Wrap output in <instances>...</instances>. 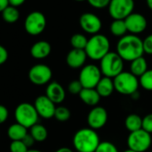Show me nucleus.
<instances>
[{"mask_svg": "<svg viewBox=\"0 0 152 152\" xmlns=\"http://www.w3.org/2000/svg\"><path fill=\"white\" fill-rule=\"evenodd\" d=\"M116 53L124 61L132 62L144 54L143 40L137 35L129 34L122 37L116 45Z\"/></svg>", "mask_w": 152, "mask_h": 152, "instance_id": "nucleus-1", "label": "nucleus"}, {"mask_svg": "<svg viewBox=\"0 0 152 152\" xmlns=\"http://www.w3.org/2000/svg\"><path fill=\"white\" fill-rule=\"evenodd\" d=\"M100 140L97 132L91 128H83L75 132L72 144L78 152H95Z\"/></svg>", "mask_w": 152, "mask_h": 152, "instance_id": "nucleus-2", "label": "nucleus"}, {"mask_svg": "<svg viewBox=\"0 0 152 152\" xmlns=\"http://www.w3.org/2000/svg\"><path fill=\"white\" fill-rule=\"evenodd\" d=\"M87 56L94 61H100L110 52V41L103 34H95L89 39L85 48Z\"/></svg>", "mask_w": 152, "mask_h": 152, "instance_id": "nucleus-3", "label": "nucleus"}, {"mask_svg": "<svg viewBox=\"0 0 152 152\" xmlns=\"http://www.w3.org/2000/svg\"><path fill=\"white\" fill-rule=\"evenodd\" d=\"M113 80L115 90L122 95L132 96L138 91L139 79L131 72H123Z\"/></svg>", "mask_w": 152, "mask_h": 152, "instance_id": "nucleus-4", "label": "nucleus"}, {"mask_svg": "<svg viewBox=\"0 0 152 152\" xmlns=\"http://www.w3.org/2000/svg\"><path fill=\"white\" fill-rule=\"evenodd\" d=\"M99 68L105 77L114 79L124 72V60L116 52H109L100 60Z\"/></svg>", "mask_w": 152, "mask_h": 152, "instance_id": "nucleus-5", "label": "nucleus"}, {"mask_svg": "<svg viewBox=\"0 0 152 152\" xmlns=\"http://www.w3.org/2000/svg\"><path fill=\"white\" fill-rule=\"evenodd\" d=\"M16 123L22 124L25 128H31L38 123L39 115L34 105L24 102L18 105L15 111Z\"/></svg>", "mask_w": 152, "mask_h": 152, "instance_id": "nucleus-6", "label": "nucleus"}, {"mask_svg": "<svg viewBox=\"0 0 152 152\" xmlns=\"http://www.w3.org/2000/svg\"><path fill=\"white\" fill-rule=\"evenodd\" d=\"M152 143L150 133L147 132L143 129L136 132H130L127 138V146L129 149L135 152H145L147 151Z\"/></svg>", "mask_w": 152, "mask_h": 152, "instance_id": "nucleus-7", "label": "nucleus"}, {"mask_svg": "<svg viewBox=\"0 0 152 152\" xmlns=\"http://www.w3.org/2000/svg\"><path fill=\"white\" fill-rule=\"evenodd\" d=\"M100 68L95 64H90L84 65L79 74V82L83 89H95L100 81L101 77Z\"/></svg>", "mask_w": 152, "mask_h": 152, "instance_id": "nucleus-8", "label": "nucleus"}, {"mask_svg": "<svg viewBox=\"0 0 152 152\" xmlns=\"http://www.w3.org/2000/svg\"><path fill=\"white\" fill-rule=\"evenodd\" d=\"M134 0H111L108 13L114 20H125L133 13Z\"/></svg>", "mask_w": 152, "mask_h": 152, "instance_id": "nucleus-9", "label": "nucleus"}, {"mask_svg": "<svg viewBox=\"0 0 152 152\" xmlns=\"http://www.w3.org/2000/svg\"><path fill=\"white\" fill-rule=\"evenodd\" d=\"M47 26L45 15L39 11H33L29 14L24 21V29L31 36H37L42 33Z\"/></svg>", "mask_w": 152, "mask_h": 152, "instance_id": "nucleus-10", "label": "nucleus"}, {"mask_svg": "<svg viewBox=\"0 0 152 152\" xmlns=\"http://www.w3.org/2000/svg\"><path fill=\"white\" fill-rule=\"evenodd\" d=\"M29 80L35 85H45L48 83L52 78V70L44 64L33 65L28 73Z\"/></svg>", "mask_w": 152, "mask_h": 152, "instance_id": "nucleus-11", "label": "nucleus"}, {"mask_svg": "<svg viewBox=\"0 0 152 152\" xmlns=\"http://www.w3.org/2000/svg\"><path fill=\"white\" fill-rule=\"evenodd\" d=\"M79 23L81 28L87 33L95 35L102 28V22L99 17L92 13H84L80 16Z\"/></svg>", "mask_w": 152, "mask_h": 152, "instance_id": "nucleus-12", "label": "nucleus"}, {"mask_svg": "<svg viewBox=\"0 0 152 152\" xmlns=\"http://www.w3.org/2000/svg\"><path fill=\"white\" fill-rule=\"evenodd\" d=\"M34 107L39 116L44 119H50L54 117L56 112V104L53 103L46 95L39 96L34 101Z\"/></svg>", "mask_w": 152, "mask_h": 152, "instance_id": "nucleus-13", "label": "nucleus"}, {"mask_svg": "<svg viewBox=\"0 0 152 152\" xmlns=\"http://www.w3.org/2000/svg\"><path fill=\"white\" fill-rule=\"evenodd\" d=\"M107 118V112L103 107H94L87 116V122L90 128L96 131L105 126Z\"/></svg>", "mask_w": 152, "mask_h": 152, "instance_id": "nucleus-14", "label": "nucleus"}, {"mask_svg": "<svg viewBox=\"0 0 152 152\" xmlns=\"http://www.w3.org/2000/svg\"><path fill=\"white\" fill-rule=\"evenodd\" d=\"M124 22L127 27V31L133 35L143 32L148 25L145 16L139 13H132L124 20Z\"/></svg>", "mask_w": 152, "mask_h": 152, "instance_id": "nucleus-15", "label": "nucleus"}, {"mask_svg": "<svg viewBox=\"0 0 152 152\" xmlns=\"http://www.w3.org/2000/svg\"><path fill=\"white\" fill-rule=\"evenodd\" d=\"M87 57L88 56L85 50L72 48L66 56V64L70 68L72 69L83 68L84 66Z\"/></svg>", "mask_w": 152, "mask_h": 152, "instance_id": "nucleus-16", "label": "nucleus"}, {"mask_svg": "<svg viewBox=\"0 0 152 152\" xmlns=\"http://www.w3.org/2000/svg\"><path fill=\"white\" fill-rule=\"evenodd\" d=\"M46 96L55 104H61L65 99V91L64 87L56 83H50L46 89Z\"/></svg>", "mask_w": 152, "mask_h": 152, "instance_id": "nucleus-17", "label": "nucleus"}, {"mask_svg": "<svg viewBox=\"0 0 152 152\" xmlns=\"http://www.w3.org/2000/svg\"><path fill=\"white\" fill-rule=\"evenodd\" d=\"M51 45L45 40H40L32 45L31 48V55L35 59H44L51 53Z\"/></svg>", "mask_w": 152, "mask_h": 152, "instance_id": "nucleus-18", "label": "nucleus"}, {"mask_svg": "<svg viewBox=\"0 0 152 152\" xmlns=\"http://www.w3.org/2000/svg\"><path fill=\"white\" fill-rule=\"evenodd\" d=\"M95 89L101 98H107L111 96V94L115 91L114 80L104 76L100 79Z\"/></svg>", "mask_w": 152, "mask_h": 152, "instance_id": "nucleus-19", "label": "nucleus"}, {"mask_svg": "<svg viewBox=\"0 0 152 152\" xmlns=\"http://www.w3.org/2000/svg\"><path fill=\"white\" fill-rule=\"evenodd\" d=\"M79 96L82 101L90 107H96L101 98L96 89H83Z\"/></svg>", "mask_w": 152, "mask_h": 152, "instance_id": "nucleus-20", "label": "nucleus"}, {"mask_svg": "<svg viewBox=\"0 0 152 152\" xmlns=\"http://www.w3.org/2000/svg\"><path fill=\"white\" fill-rule=\"evenodd\" d=\"M28 134L27 128L22 124L16 123L9 126L7 130V135L12 141L15 140H23V138Z\"/></svg>", "mask_w": 152, "mask_h": 152, "instance_id": "nucleus-21", "label": "nucleus"}, {"mask_svg": "<svg viewBox=\"0 0 152 152\" xmlns=\"http://www.w3.org/2000/svg\"><path fill=\"white\" fill-rule=\"evenodd\" d=\"M130 71L137 78H140L141 75H143L148 71V63L146 59L143 56H140L132 61L130 65Z\"/></svg>", "mask_w": 152, "mask_h": 152, "instance_id": "nucleus-22", "label": "nucleus"}, {"mask_svg": "<svg viewBox=\"0 0 152 152\" xmlns=\"http://www.w3.org/2000/svg\"><path fill=\"white\" fill-rule=\"evenodd\" d=\"M124 125L130 132H136L142 129V118L137 114H131L125 118Z\"/></svg>", "mask_w": 152, "mask_h": 152, "instance_id": "nucleus-23", "label": "nucleus"}, {"mask_svg": "<svg viewBox=\"0 0 152 152\" xmlns=\"http://www.w3.org/2000/svg\"><path fill=\"white\" fill-rule=\"evenodd\" d=\"M30 134L33 137L35 141L38 142H42L47 140L48 138V130L47 128L39 124H36L31 128Z\"/></svg>", "mask_w": 152, "mask_h": 152, "instance_id": "nucleus-24", "label": "nucleus"}, {"mask_svg": "<svg viewBox=\"0 0 152 152\" xmlns=\"http://www.w3.org/2000/svg\"><path fill=\"white\" fill-rule=\"evenodd\" d=\"M110 31L115 37H124L126 35L127 27L124 20H114L110 25Z\"/></svg>", "mask_w": 152, "mask_h": 152, "instance_id": "nucleus-25", "label": "nucleus"}, {"mask_svg": "<svg viewBox=\"0 0 152 152\" xmlns=\"http://www.w3.org/2000/svg\"><path fill=\"white\" fill-rule=\"evenodd\" d=\"M2 18L5 22L8 23H15L20 18V12L17 7L9 6L2 13Z\"/></svg>", "mask_w": 152, "mask_h": 152, "instance_id": "nucleus-26", "label": "nucleus"}, {"mask_svg": "<svg viewBox=\"0 0 152 152\" xmlns=\"http://www.w3.org/2000/svg\"><path fill=\"white\" fill-rule=\"evenodd\" d=\"M88 39L85 35L81 33L73 34L70 39V44L74 49H83L85 50V48L88 43Z\"/></svg>", "mask_w": 152, "mask_h": 152, "instance_id": "nucleus-27", "label": "nucleus"}, {"mask_svg": "<svg viewBox=\"0 0 152 152\" xmlns=\"http://www.w3.org/2000/svg\"><path fill=\"white\" fill-rule=\"evenodd\" d=\"M140 86L144 90L152 91V69L148 70L139 79Z\"/></svg>", "mask_w": 152, "mask_h": 152, "instance_id": "nucleus-28", "label": "nucleus"}, {"mask_svg": "<svg viewBox=\"0 0 152 152\" xmlns=\"http://www.w3.org/2000/svg\"><path fill=\"white\" fill-rule=\"evenodd\" d=\"M71 116V112L70 110L66 107H57L56 108V112H55V115L54 117L60 122H65L67 121Z\"/></svg>", "mask_w": 152, "mask_h": 152, "instance_id": "nucleus-29", "label": "nucleus"}, {"mask_svg": "<svg viewBox=\"0 0 152 152\" xmlns=\"http://www.w3.org/2000/svg\"><path fill=\"white\" fill-rule=\"evenodd\" d=\"M95 152H119L116 146L110 141H100Z\"/></svg>", "mask_w": 152, "mask_h": 152, "instance_id": "nucleus-30", "label": "nucleus"}, {"mask_svg": "<svg viewBox=\"0 0 152 152\" xmlns=\"http://www.w3.org/2000/svg\"><path fill=\"white\" fill-rule=\"evenodd\" d=\"M9 148L11 152H27L29 150V148L23 143V140L12 141Z\"/></svg>", "mask_w": 152, "mask_h": 152, "instance_id": "nucleus-31", "label": "nucleus"}, {"mask_svg": "<svg viewBox=\"0 0 152 152\" xmlns=\"http://www.w3.org/2000/svg\"><path fill=\"white\" fill-rule=\"evenodd\" d=\"M83 90V87L79 82V80L72 81L68 85V91L72 95H79Z\"/></svg>", "mask_w": 152, "mask_h": 152, "instance_id": "nucleus-32", "label": "nucleus"}, {"mask_svg": "<svg viewBox=\"0 0 152 152\" xmlns=\"http://www.w3.org/2000/svg\"><path fill=\"white\" fill-rule=\"evenodd\" d=\"M142 129L148 133H152V113L146 115L142 118Z\"/></svg>", "mask_w": 152, "mask_h": 152, "instance_id": "nucleus-33", "label": "nucleus"}, {"mask_svg": "<svg viewBox=\"0 0 152 152\" xmlns=\"http://www.w3.org/2000/svg\"><path fill=\"white\" fill-rule=\"evenodd\" d=\"M91 7L96 9H103L109 6L111 0H87Z\"/></svg>", "mask_w": 152, "mask_h": 152, "instance_id": "nucleus-34", "label": "nucleus"}, {"mask_svg": "<svg viewBox=\"0 0 152 152\" xmlns=\"http://www.w3.org/2000/svg\"><path fill=\"white\" fill-rule=\"evenodd\" d=\"M143 49H144V53L148 55H152V34L147 36L144 39Z\"/></svg>", "mask_w": 152, "mask_h": 152, "instance_id": "nucleus-35", "label": "nucleus"}, {"mask_svg": "<svg viewBox=\"0 0 152 152\" xmlns=\"http://www.w3.org/2000/svg\"><path fill=\"white\" fill-rule=\"evenodd\" d=\"M8 115H9V112L7 107L0 105V124H2L7 120Z\"/></svg>", "mask_w": 152, "mask_h": 152, "instance_id": "nucleus-36", "label": "nucleus"}, {"mask_svg": "<svg viewBox=\"0 0 152 152\" xmlns=\"http://www.w3.org/2000/svg\"><path fill=\"white\" fill-rule=\"evenodd\" d=\"M8 59V52L5 47L0 45V65H2Z\"/></svg>", "mask_w": 152, "mask_h": 152, "instance_id": "nucleus-37", "label": "nucleus"}, {"mask_svg": "<svg viewBox=\"0 0 152 152\" xmlns=\"http://www.w3.org/2000/svg\"><path fill=\"white\" fill-rule=\"evenodd\" d=\"M23 143H24L28 148H30V147H31V146L34 144L35 140L33 139V137H32L30 133H28V134L23 138Z\"/></svg>", "mask_w": 152, "mask_h": 152, "instance_id": "nucleus-38", "label": "nucleus"}, {"mask_svg": "<svg viewBox=\"0 0 152 152\" xmlns=\"http://www.w3.org/2000/svg\"><path fill=\"white\" fill-rule=\"evenodd\" d=\"M9 1V6L15 7H19L22 5H23V3L26 1V0H8Z\"/></svg>", "mask_w": 152, "mask_h": 152, "instance_id": "nucleus-39", "label": "nucleus"}, {"mask_svg": "<svg viewBox=\"0 0 152 152\" xmlns=\"http://www.w3.org/2000/svg\"><path fill=\"white\" fill-rule=\"evenodd\" d=\"M7 7H9L8 0H0V13H2Z\"/></svg>", "mask_w": 152, "mask_h": 152, "instance_id": "nucleus-40", "label": "nucleus"}, {"mask_svg": "<svg viewBox=\"0 0 152 152\" xmlns=\"http://www.w3.org/2000/svg\"><path fill=\"white\" fill-rule=\"evenodd\" d=\"M56 152H73L70 148H67V147H63V148H60L56 150Z\"/></svg>", "mask_w": 152, "mask_h": 152, "instance_id": "nucleus-41", "label": "nucleus"}, {"mask_svg": "<svg viewBox=\"0 0 152 152\" xmlns=\"http://www.w3.org/2000/svg\"><path fill=\"white\" fill-rule=\"evenodd\" d=\"M146 3H147V6L148 7L152 10V0H146Z\"/></svg>", "mask_w": 152, "mask_h": 152, "instance_id": "nucleus-42", "label": "nucleus"}, {"mask_svg": "<svg viewBox=\"0 0 152 152\" xmlns=\"http://www.w3.org/2000/svg\"><path fill=\"white\" fill-rule=\"evenodd\" d=\"M27 152H41V151L39 149H29Z\"/></svg>", "mask_w": 152, "mask_h": 152, "instance_id": "nucleus-43", "label": "nucleus"}, {"mask_svg": "<svg viewBox=\"0 0 152 152\" xmlns=\"http://www.w3.org/2000/svg\"><path fill=\"white\" fill-rule=\"evenodd\" d=\"M124 152H135V151H132V150H131V149H129V148H128V149H126Z\"/></svg>", "mask_w": 152, "mask_h": 152, "instance_id": "nucleus-44", "label": "nucleus"}, {"mask_svg": "<svg viewBox=\"0 0 152 152\" xmlns=\"http://www.w3.org/2000/svg\"><path fill=\"white\" fill-rule=\"evenodd\" d=\"M75 1H77V2H83V1H85V0H75Z\"/></svg>", "mask_w": 152, "mask_h": 152, "instance_id": "nucleus-45", "label": "nucleus"}, {"mask_svg": "<svg viewBox=\"0 0 152 152\" xmlns=\"http://www.w3.org/2000/svg\"><path fill=\"white\" fill-rule=\"evenodd\" d=\"M150 152H152V151H150Z\"/></svg>", "mask_w": 152, "mask_h": 152, "instance_id": "nucleus-46", "label": "nucleus"}]
</instances>
